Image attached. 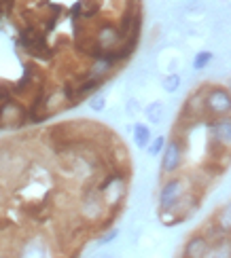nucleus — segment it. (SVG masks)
Here are the masks:
<instances>
[{"label":"nucleus","mask_w":231,"mask_h":258,"mask_svg":"<svg viewBox=\"0 0 231 258\" xmlns=\"http://www.w3.org/2000/svg\"><path fill=\"white\" fill-rule=\"evenodd\" d=\"M187 182H189V178H180V176H172L163 182L159 190V216H168V214H172L178 208V203L191 190Z\"/></svg>","instance_id":"nucleus-1"},{"label":"nucleus","mask_w":231,"mask_h":258,"mask_svg":"<svg viewBox=\"0 0 231 258\" xmlns=\"http://www.w3.org/2000/svg\"><path fill=\"white\" fill-rule=\"evenodd\" d=\"M204 110H206V116H210V119L231 116V91L225 89V87H210V89H206Z\"/></svg>","instance_id":"nucleus-2"},{"label":"nucleus","mask_w":231,"mask_h":258,"mask_svg":"<svg viewBox=\"0 0 231 258\" xmlns=\"http://www.w3.org/2000/svg\"><path fill=\"white\" fill-rule=\"evenodd\" d=\"M182 155H184V148H182V140L178 138H172L170 142L163 148V157H161V171L166 176H172L180 169L182 165Z\"/></svg>","instance_id":"nucleus-3"},{"label":"nucleus","mask_w":231,"mask_h":258,"mask_svg":"<svg viewBox=\"0 0 231 258\" xmlns=\"http://www.w3.org/2000/svg\"><path fill=\"white\" fill-rule=\"evenodd\" d=\"M15 258H53V252L47 241L38 237H30L15 245Z\"/></svg>","instance_id":"nucleus-4"},{"label":"nucleus","mask_w":231,"mask_h":258,"mask_svg":"<svg viewBox=\"0 0 231 258\" xmlns=\"http://www.w3.org/2000/svg\"><path fill=\"white\" fill-rule=\"evenodd\" d=\"M94 42H96L98 47H102L104 51H113V49L121 47L123 36H121V32H119V26L111 24V21H104V24L96 30Z\"/></svg>","instance_id":"nucleus-5"},{"label":"nucleus","mask_w":231,"mask_h":258,"mask_svg":"<svg viewBox=\"0 0 231 258\" xmlns=\"http://www.w3.org/2000/svg\"><path fill=\"white\" fill-rule=\"evenodd\" d=\"M210 248H212V243L208 241V237L202 231H197L184 241L182 258H206L208 252H210Z\"/></svg>","instance_id":"nucleus-6"},{"label":"nucleus","mask_w":231,"mask_h":258,"mask_svg":"<svg viewBox=\"0 0 231 258\" xmlns=\"http://www.w3.org/2000/svg\"><path fill=\"white\" fill-rule=\"evenodd\" d=\"M208 127H210V138L231 150V116L212 119L210 123H208Z\"/></svg>","instance_id":"nucleus-7"},{"label":"nucleus","mask_w":231,"mask_h":258,"mask_svg":"<svg viewBox=\"0 0 231 258\" xmlns=\"http://www.w3.org/2000/svg\"><path fill=\"white\" fill-rule=\"evenodd\" d=\"M210 220H212L225 235H231V201H227L225 206L218 208Z\"/></svg>","instance_id":"nucleus-8"},{"label":"nucleus","mask_w":231,"mask_h":258,"mask_svg":"<svg viewBox=\"0 0 231 258\" xmlns=\"http://www.w3.org/2000/svg\"><path fill=\"white\" fill-rule=\"evenodd\" d=\"M206 258H231V235L216 239Z\"/></svg>","instance_id":"nucleus-9"},{"label":"nucleus","mask_w":231,"mask_h":258,"mask_svg":"<svg viewBox=\"0 0 231 258\" xmlns=\"http://www.w3.org/2000/svg\"><path fill=\"white\" fill-rule=\"evenodd\" d=\"M134 142H136L138 148H149V144H151V129L147 125L136 123V127H134Z\"/></svg>","instance_id":"nucleus-10"},{"label":"nucleus","mask_w":231,"mask_h":258,"mask_svg":"<svg viewBox=\"0 0 231 258\" xmlns=\"http://www.w3.org/2000/svg\"><path fill=\"white\" fill-rule=\"evenodd\" d=\"M145 114H147V119H149L151 123L157 125V123L161 121V116H163V104H161V102H153L151 106H147Z\"/></svg>","instance_id":"nucleus-11"},{"label":"nucleus","mask_w":231,"mask_h":258,"mask_svg":"<svg viewBox=\"0 0 231 258\" xmlns=\"http://www.w3.org/2000/svg\"><path fill=\"white\" fill-rule=\"evenodd\" d=\"M210 61H212V53H210V51H200V53H197V55L193 57V68H195V70H204Z\"/></svg>","instance_id":"nucleus-12"},{"label":"nucleus","mask_w":231,"mask_h":258,"mask_svg":"<svg viewBox=\"0 0 231 258\" xmlns=\"http://www.w3.org/2000/svg\"><path fill=\"white\" fill-rule=\"evenodd\" d=\"M163 89H166L168 93H174L176 89H178L180 87V77H178V74H176V72H172V74H168V77L166 79H163Z\"/></svg>","instance_id":"nucleus-13"},{"label":"nucleus","mask_w":231,"mask_h":258,"mask_svg":"<svg viewBox=\"0 0 231 258\" xmlns=\"http://www.w3.org/2000/svg\"><path fill=\"white\" fill-rule=\"evenodd\" d=\"M166 144H168V142H166V138H161V136L155 138V140H153V142L149 144V148H147V150H149V155H151V157H157L159 153H163Z\"/></svg>","instance_id":"nucleus-14"},{"label":"nucleus","mask_w":231,"mask_h":258,"mask_svg":"<svg viewBox=\"0 0 231 258\" xmlns=\"http://www.w3.org/2000/svg\"><path fill=\"white\" fill-rule=\"evenodd\" d=\"M89 106H91V110L100 112V110H104V106H106V98H104V95H94Z\"/></svg>","instance_id":"nucleus-15"},{"label":"nucleus","mask_w":231,"mask_h":258,"mask_svg":"<svg viewBox=\"0 0 231 258\" xmlns=\"http://www.w3.org/2000/svg\"><path fill=\"white\" fill-rule=\"evenodd\" d=\"M115 237H117V231H111V233H106L104 237H102V243H108V241H111V239H115Z\"/></svg>","instance_id":"nucleus-16"},{"label":"nucleus","mask_w":231,"mask_h":258,"mask_svg":"<svg viewBox=\"0 0 231 258\" xmlns=\"http://www.w3.org/2000/svg\"><path fill=\"white\" fill-rule=\"evenodd\" d=\"M229 91H231V81H229Z\"/></svg>","instance_id":"nucleus-17"},{"label":"nucleus","mask_w":231,"mask_h":258,"mask_svg":"<svg viewBox=\"0 0 231 258\" xmlns=\"http://www.w3.org/2000/svg\"><path fill=\"white\" fill-rule=\"evenodd\" d=\"M0 258H9V256H0Z\"/></svg>","instance_id":"nucleus-18"},{"label":"nucleus","mask_w":231,"mask_h":258,"mask_svg":"<svg viewBox=\"0 0 231 258\" xmlns=\"http://www.w3.org/2000/svg\"><path fill=\"white\" fill-rule=\"evenodd\" d=\"M180 258H182V256H180Z\"/></svg>","instance_id":"nucleus-19"}]
</instances>
